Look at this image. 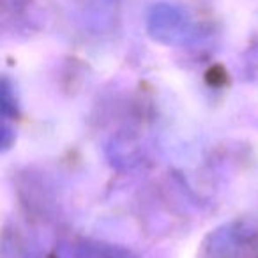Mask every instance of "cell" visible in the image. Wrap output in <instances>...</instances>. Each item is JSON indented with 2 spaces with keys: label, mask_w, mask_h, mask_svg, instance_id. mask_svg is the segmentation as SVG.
I'll list each match as a JSON object with an SVG mask.
<instances>
[{
  "label": "cell",
  "mask_w": 258,
  "mask_h": 258,
  "mask_svg": "<svg viewBox=\"0 0 258 258\" xmlns=\"http://www.w3.org/2000/svg\"><path fill=\"white\" fill-rule=\"evenodd\" d=\"M198 258H258V235L240 225H226L207 237Z\"/></svg>",
  "instance_id": "obj_2"
},
{
  "label": "cell",
  "mask_w": 258,
  "mask_h": 258,
  "mask_svg": "<svg viewBox=\"0 0 258 258\" xmlns=\"http://www.w3.org/2000/svg\"><path fill=\"white\" fill-rule=\"evenodd\" d=\"M147 27L154 39L172 46H186L200 37L198 22L175 4L154 6L149 13Z\"/></svg>",
  "instance_id": "obj_1"
}]
</instances>
